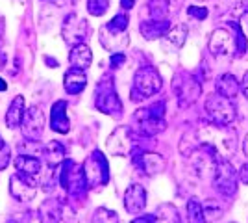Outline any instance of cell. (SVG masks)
<instances>
[{"label": "cell", "instance_id": "cell-1", "mask_svg": "<svg viewBox=\"0 0 248 223\" xmlns=\"http://www.w3.org/2000/svg\"><path fill=\"white\" fill-rule=\"evenodd\" d=\"M94 106H96L98 112H102L106 116L117 117V119L123 116V103L117 95V89H115L111 76H104L102 80L96 84Z\"/></svg>", "mask_w": 248, "mask_h": 223}, {"label": "cell", "instance_id": "cell-2", "mask_svg": "<svg viewBox=\"0 0 248 223\" xmlns=\"http://www.w3.org/2000/svg\"><path fill=\"white\" fill-rule=\"evenodd\" d=\"M163 86L161 74L152 65H146L137 69L132 86V101H145L148 97L155 95Z\"/></svg>", "mask_w": 248, "mask_h": 223}, {"label": "cell", "instance_id": "cell-3", "mask_svg": "<svg viewBox=\"0 0 248 223\" xmlns=\"http://www.w3.org/2000/svg\"><path fill=\"white\" fill-rule=\"evenodd\" d=\"M165 103L159 101L152 106L141 108L135 112V121H137V128L143 136H155L159 132H163L167 127L165 119Z\"/></svg>", "mask_w": 248, "mask_h": 223}, {"label": "cell", "instance_id": "cell-4", "mask_svg": "<svg viewBox=\"0 0 248 223\" xmlns=\"http://www.w3.org/2000/svg\"><path fill=\"white\" fill-rule=\"evenodd\" d=\"M60 184L69 195L83 197L87 188H89L85 173H83V166L76 164L71 158H65V162L62 164V173H60Z\"/></svg>", "mask_w": 248, "mask_h": 223}, {"label": "cell", "instance_id": "cell-5", "mask_svg": "<svg viewBox=\"0 0 248 223\" xmlns=\"http://www.w3.org/2000/svg\"><path fill=\"white\" fill-rule=\"evenodd\" d=\"M83 173L89 188H102L109 182V164L100 151H93L83 162Z\"/></svg>", "mask_w": 248, "mask_h": 223}, {"label": "cell", "instance_id": "cell-6", "mask_svg": "<svg viewBox=\"0 0 248 223\" xmlns=\"http://www.w3.org/2000/svg\"><path fill=\"white\" fill-rule=\"evenodd\" d=\"M204 108H206V114L211 119V123L218 125V127H226L235 119V106H233L232 99L218 95V93L207 97Z\"/></svg>", "mask_w": 248, "mask_h": 223}, {"label": "cell", "instance_id": "cell-7", "mask_svg": "<svg viewBox=\"0 0 248 223\" xmlns=\"http://www.w3.org/2000/svg\"><path fill=\"white\" fill-rule=\"evenodd\" d=\"M237 181H239V171H235L233 164L228 160H217L213 166V188L226 195L232 197L237 191Z\"/></svg>", "mask_w": 248, "mask_h": 223}, {"label": "cell", "instance_id": "cell-8", "mask_svg": "<svg viewBox=\"0 0 248 223\" xmlns=\"http://www.w3.org/2000/svg\"><path fill=\"white\" fill-rule=\"evenodd\" d=\"M174 89L178 95L180 106H191L193 103H197V99L202 93V86L195 76L186 73L176 74L174 78Z\"/></svg>", "mask_w": 248, "mask_h": 223}, {"label": "cell", "instance_id": "cell-9", "mask_svg": "<svg viewBox=\"0 0 248 223\" xmlns=\"http://www.w3.org/2000/svg\"><path fill=\"white\" fill-rule=\"evenodd\" d=\"M37 179L28 177L24 173H15L10 177V193L21 203L31 201L35 195H37Z\"/></svg>", "mask_w": 248, "mask_h": 223}, {"label": "cell", "instance_id": "cell-10", "mask_svg": "<svg viewBox=\"0 0 248 223\" xmlns=\"http://www.w3.org/2000/svg\"><path fill=\"white\" fill-rule=\"evenodd\" d=\"M62 37L63 41L71 47H76L87 39V21L78 17L76 13H71L65 22H63L62 28Z\"/></svg>", "mask_w": 248, "mask_h": 223}, {"label": "cell", "instance_id": "cell-11", "mask_svg": "<svg viewBox=\"0 0 248 223\" xmlns=\"http://www.w3.org/2000/svg\"><path fill=\"white\" fill-rule=\"evenodd\" d=\"M21 130L26 139H39L45 130V114L41 106H30L24 114V119L21 123Z\"/></svg>", "mask_w": 248, "mask_h": 223}, {"label": "cell", "instance_id": "cell-12", "mask_svg": "<svg viewBox=\"0 0 248 223\" xmlns=\"http://www.w3.org/2000/svg\"><path fill=\"white\" fill-rule=\"evenodd\" d=\"M132 130L128 127H117L108 136V141H106V147L109 151V154L113 156H126L130 151H132Z\"/></svg>", "mask_w": 248, "mask_h": 223}, {"label": "cell", "instance_id": "cell-13", "mask_svg": "<svg viewBox=\"0 0 248 223\" xmlns=\"http://www.w3.org/2000/svg\"><path fill=\"white\" fill-rule=\"evenodd\" d=\"M134 164L141 170V173H145L148 177H154L157 173L165 171L167 168V160L157 153H141L134 156Z\"/></svg>", "mask_w": 248, "mask_h": 223}, {"label": "cell", "instance_id": "cell-14", "mask_svg": "<svg viewBox=\"0 0 248 223\" xmlns=\"http://www.w3.org/2000/svg\"><path fill=\"white\" fill-rule=\"evenodd\" d=\"M146 206V190L141 184H132L124 191V208L130 214H141Z\"/></svg>", "mask_w": 248, "mask_h": 223}, {"label": "cell", "instance_id": "cell-15", "mask_svg": "<svg viewBox=\"0 0 248 223\" xmlns=\"http://www.w3.org/2000/svg\"><path fill=\"white\" fill-rule=\"evenodd\" d=\"M50 128L58 134H67L71 130V121L67 116V103L58 101L50 110Z\"/></svg>", "mask_w": 248, "mask_h": 223}, {"label": "cell", "instance_id": "cell-16", "mask_svg": "<svg viewBox=\"0 0 248 223\" xmlns=\"http://www.w3.org/2000/svg\"><path fill=\"white\" fill-rule=\"evenodd\" d=\"M235 39H232V34L226 28H217L213 30L211 37H209V51L215 56H226L232 51V45Z\"/></svg>", "mask_w": 248, "mask_h": 223}, {"label": "cell", "instance_id": "cell-17", "mask_svg": "<svg viewBox=\"0 0 248 223\" xmlns=\"http://www.w3.org/2000/svg\"><path fill=\"white\" fill-rule=\"evenodd\" d=\"M37 218L41 223H60L63 218V203L60 199H46L41 203Z\"/></svg>", "mask_w": 248, "mask_h": 223}, {"label": "cell", "instance_id": "cell-18", "mask_svg": "<svg viewBox=\"0 0 248 223\" xmlns=\"http://www.w3.org/2000/svg\"><path fill=\"white\" fill-rule=\"evenodd\" d=\"M87 86V76L82 69H76V67H71L65 76H63V87L69 95H78L82 93Z\"/></svg>", "mask_w": 248, "mask_h": 223}, {"label": "cell", "instance_id": "cell-19", "mask_svg": "<svg viewBox=\"0 0 248 223\" xmlns=\"http://www.w3.org/2000/svg\"><path fill=\"white\" fill-rule=\"evenodd\" d=\"M15 168L19 173H24L28 177H33V179H39L43 173V164L41 160L33 154H22L19 153V156L15 158Z\"/></svg>", "mask_w": 248, "mask_h": 223}, {"label": "cell", "instance_id": "cell-20", "mask_svg": "<svg viewBox=\"0 0 248 223\" xmlns=\"http://www.w3.org/2000/svg\"><path fill=\"white\" fill-rule=\"evenodd\" d=\"M128 35L126 32H111L108 26H102L100 28V43L108 51L111 52H121L124 47L128 45Z\"/></svg>", "mask_w": 248, "mask_h": 223}, {"label": "cell", "instance_id": "cell-21", "mask_svg": "<svg viewBox=\"0 0 248 223\" xmlns=\"http://www.w3.org/2000/svg\"><path fill=\"white\" fill-rule=\"evenodd\" d=\"M169 30H170L169 19H165V21H155V19H152V21H143L139 24V32L143 34V37L148 39V41L165 37Z\"/></svg>", "mask_w": 248, "mask_h": 223}, {"label": "cell", "instance_id": "cell-22", "mask_svg": "<svg viewBox=\"0 0 248 223\" xmlns=\"http://www.w3.org/2000/svg\"><path fill=\"white\" fill-rule=\"evenodd\" d=\"M24 114H26V104H24V97L17 95L13 101H11L10 108L6 112V125L10 128H17L21 127L22 119H24Z\"/></svg>", "mask_w": 248, "mask_h": 223}, {"label": "cell", "instance_id": "cell-23", "mask_svg": "<svg viewBox=\"0 0 248 223\" xmlns=\"http://www.w3.org/2000/svg\"><path fill=\"white\" fill-rule=\"evenodd\" d=\"M69 62H71V65L76 67V69L85 71V69L91 65V62H93V52H91V49H89L85 43H80V45L73 47V51L69 54Z\"/></svg>", "mask_w": 248, "mask_h": 223}, {"label": "cell", "instance_id": "cell-24", "mask_svg": "<svg viewBox=\"0 0 248 223\" xmlns=\"http://www.w3.org/2000/svg\"><path fill=\"white\" fill-rule=\"evenodd\" d=\"M187 35H189V30H187V26L184 22H180V24H174V26H170V30L167 32L165 35V45L167 49H182L187 41Z\"/></svg>", "mask_w": 248, "mask_h": 223}, {"label": "cell", "instance_id": "cell-25", "mask_svg": "<svg viewBox=\"0 0 248 223\" xmlns=\"http://www.w3.org/2000/svg\"><path fill=\"white\" fill-rule=\"evenodd\" d=\"M43 156L46 160L48 168H58L65 162V145L60 141H48L43 147Z\"/></svg>", "mask_w": 248, "mask_h": 223}, {"label": "cell", "instance_id": "cell-26", "mask_svg": "<svg viewBox=\"0 0 248 223\" xmlns=\"http://www.w3.org/2000/svg\"><path fill=\"white\" fill-rule=\"evenodd\" d=\"M218 95L228 97V99H233L241 89V82H237V78L232 73H224L222 76H218L217 84H215Z\"/></svg>", "mask_w": 248, "mask_h": 223}, {"label": "cell", "instance_id": "cell-27", "mask_svg": "<svg viewBox=\"0 0 248 223\" xmlns=\"http://www.w3.org/2000/svg\"><path fill=\"white\" fill-rule=\"evenodd\" d=\"M155 223H182V218H180V212L174 205L170 203H163L155 208Z\"/></svg>", "mask_w": 248, "mask_h": 223}, {"label": "cell", "instance_id": "cell-28", "mask_svg": "<svg viewBox=\"0 0 248 223\" xmlns=\"http://www.w3.org/2000/svg\"><path fill=\"white\" fill-rule=\"evenodd\" d=\"M148 13L155 21H165V19H169L170 6H169L167 0H150L148 2Z\"/></svg>", "mask_w": 248, "mask_h": 223}, {"label": "cell", "instance_id": "cell-29", "mask_svg": "<svg viewBox=\"0 0 248 223\" xmlns=\"http://www.w3.org/2000/svg\"><path fill=\"white\" fill-rule=\"evenodd\" d=\"M187 222L189 223H206L204 216V205L198 199H189L187 201Z\"/></svg>", "mask_w": 248, "mask_h": 223}, {"label": "cell", "instance_id": "cell-30", "mask_svg": "<svg viewBox=\"0 0 248 223\" xmlns=\"http://www.w3.org/2000/svg\"><path fill=\"white\" fill-rule=\"evenodd\" d=\"M222 214H224V208H222L215 199H207V201L204 203V216H206V223L217 222V220L222 218Z\"/></svg>", "mask_w": 248, "mask_h": 223}, {"label": "cell", "instance_id": "cell-31", "mask_svg": "<svg viewBox=\"0 0 248 223\" xmlns=\"http://www.w3.org/2000/svg\"><path fill=\"white\" fill-rule=\"evenodd\" d=\"M91 223H119V216L115 210H109V208H96L93 212V218H91Z\"/></svg>", "mask_w": 248, "mask_h": 223}, {"label": "cell", "instance_id": "cell-32", "mask_svg": "<svg viewBox=\"0 0 248 223\" xmlns=\"http://www.w3.org/2000/svg\"><path fill=\"white\" fill-rule=\"evenodd\" d=\"M128 24H130L128 15H126V13H117L106 26H108L111 32H126V30H128Z\"/></svg>", "mask_w": 248, "mask_h": 223}, {"label": "cell", "instance_id": "cell-33", "mask_svg": "<svg viewBox=\"0 0 248 223\" xmlns=\"http://www.w3.org/2000/svg\"><path fill=\"white\" fill-rule=\"evenodd\" d=\"M109 10V0H87V11L94 17H102Z\"/></svg>", "mask_w": 248, "mask_h": 223}, {"label": "cell", "instance_id": "cell-34", "mask_svg": "<svg viewBox=\"0 0 248 223\" xmlns=\"http://www.w3.org/2000/svg\"><path fill=\"white\" fill-rule=\"evenodd\" d=\"M233 28H235V32H237V37H235L237 52L239 54L247 52V37H245V30H243V26H239V24H233Z\"/></svg>", "mask_w": 248, "mask_h": 223}, {"label": "cell", "instance_id": "cell-35", "mask_svg": "<svg viewBox=\"0 0 248 223\" xmlns=\"http://www.w3.org/2000/svg\"><path fill=\"white\" fill-rule=\"evenodd\" d=\"M187 15L193 17V19H198V21H204L207 17V8H204V6H189Z\"/></svg>", "mask_w": 248, "mask_h": 223}, {"label": "cell", "instance_id": "cell-36", "mask_svg": "<svg viewBox=\"0 0 248 223\" xmlns=\"http://www.w3.org/2000/svg\"><path fill=\"white\" fill-rule=\"evenodd\" d=\"M10 156H11V149H10V145L6 143L4 147L0 149V171L8 168V164H10Z\"/></svg>", "mask_w": 248, "mask_h": 223}, {"label": "cell", "instance_id": "cell-37", "mask_svg": "<svg viewBox=\"0 0 248 223\" xmlns=\"http://www.w3.org/2000/svg\"><path fill=\"white\" fill-rule=\"evenodd\" d=\"M124 62H126V54L124 52H113L111 54V58H109V64H111L113 69H117L119 65H123Z\"/></svg>", "mask_w": 248, "mask_h": 223}, {"label": "cell", "instance_id": "cell-38", "mask_svg": "<svg viewBox=\"0 0 248 223\" xmlns=\"http://www.w3.org/2000/svg\"><path fill=\"white\" fill-rule=\"evenodd\" d=\"M239 181L243 184H248V162H245L241 166V170H239Z\"/></svg>", "mask_w": 248, "mask_h": 223}, {"label": "cell", "instance_id": "cell-39", "mask_svg": "<svg viewBox=\"0 0 248 223\" xmlns=\"http://www.w3.org/2000/svg\"><path fill=\"white\" fill-rule=\"evenodd\" d=\"M132 223H155V218H154V214H148V216H139V218H135Z\"/></svg>", "mask_w": 248, "mask_h": 223}, {"label": "cell", "instance_id": "cell-40", "mask_svg": "<svg viewBox=\"0 0 248 223\" xmlns=\"http://www.w3.org/2000/svg\"><path fill=\"white\" fill-rule=\"evenodd\" d=\"M241 91H243V95H245L248 99V71L245 73L243 80H241Z\"/></svg>", "mask_w": 248, "mask_h": 223}, {"label": "cell", "instance_id": "cell-41", "mask_svg": "<svg viewBox=\"0 0 248 223\" xmlns=\"http://www.w3.org/2000/svg\"><path fill=\"white\" fill-rule=\"evenodd\" d=\"M121 6H123V10H132L135 6V0H121Z\"/></svg>", "mask_w": 248, "mask_h": 223}, {"label": "cell", "instance_id": "cell-42", "mask_svg": "<svg viewBox=\"0 0 248 223\" xmlns=\"http://www.w3.org/2000/svg\"><path fill=\"white\" fill-rule=\"evenodd\" d=\"M169 2V6H170V11H176L180 8V4L184 2V0H167Z\"/></svg>", "mask_w": 248, "mask_h": 223}, {"label": "cell", "instance_id": "cell-43", "mask_svg": "<svg viewBox=\"0 0 248 223\" xmlns=\"http://www.w3.org/2000/svg\"><path fill=\"white\" fill-rule=\"evenodd\" d=\"M6 64H8V58H6V54L0 52V71L6 67Z\"/></svg>", "mask_w": 248, "mask_h": 223}, {"label": "cell", "instance_id": "cell-44", "mask_svg": "<svg viewBox=\"0 0 248 223\" xmlns=\"http://www.w3.org/2000/svg\"><path fill=\"white\" fill-rule=\"evenodd\" d=\"M4 30H6V22H4V17H0V37L4 35Z\"/></svg>", "mask_w": 248, "mask_h": 223}, {"label": "cell", "instance_id": "cell-45", "mask_svg": "<svg viewBox=\"0 0 248 223\" xmlns=\"http://www.w3.org/2000/svg\"><path fill=\"white\" fill-rule=\"evenodd\" d=\"M243 153H245V156H248V134L247 138H245V141H243Z\"/></svg>", "mask_w": 248, "mask_h": 223}, {"label": "cell", "instance_id": "cell-46", "mask_svg": "<svg viewBox=\"0 0 248 223\" xmlns=\"http://www.w3.org/2000/svg\"><path fill=\"white\" fill-rule=\"evenodd\" d=\"M8 89V84H6V80L4 78H0V91H6Z\"/></svg>", "mask_w": 248, "mask_h": 223}, {"label": "cell", "instance_id": "cell-47", "mask_svg": "<svg viewBox=\"0 0 248 223\" xmlns=\"http://www.w3.org/2000/svg\"><path fill=\"white\" fill-rule=\"evenodd\" d=\"M4 145H6V141H4V139H2V136H0V149L4 147Z\"/></svg>", "mask_w": 248, "mask_h": 223}, {"label": "cell", "instance_id": "cell-48", "mask_svg": "<svg viewBox=\"0 0 248 223\" xmlns=\"http://www.w3.org/2000/svg\"><path fill=\"white\" fill-rule=\"evenodd\" d=\"M56 2H58V0H56Z\"/></svg>", "mask_w": 248, "mask_h": 223}]
</instances>
